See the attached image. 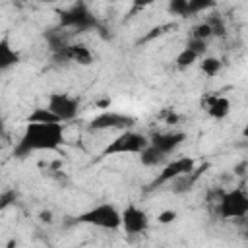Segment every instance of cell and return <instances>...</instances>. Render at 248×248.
<instances>
[{
  "label": "cell",
  "mask_w": 248,
  "mask_h": 248,
  "mask_svg": "<svg viewBox=\"0 0 248 248\" xmlns=\"http://www.w3.org/2000/svg\"><path fill=\"white\" fill-rule=\"evenodd\" d=\"M64 143L62 124H27L14 147L17 159H25L35 151H56Z\"/></svg>",
  "instance_id": "1"
},
{
  "label": "cell",
  "mask_w": 248,
  "mask_h": 248,
  "mask_svg": "<svg viewBox=\"0 0 248 248\" xmlns=\"http://www.w3.org/2000/svg\"><path fill=\"white\" fill-rule=\"evenodd\" d=\"M76 223L91 225V227H99L107 231H116L122 227V211H118L112 203H99L79 213L76 217Z\"/></svg>",
  "instance_id": "2"
},
{
  "label": "cell",
  "mask_w": 248,
  "mask_h": 248,
  "mask_svg": "<svg viewBox=\"0 0 248 248\" xmlns=\"http://www.w3.org/2000/svg\"><path fill=\"white\" fill-rule=\"evenodd\" d=\"M149 145V140L134 130L120 132L103 151L101 157H112V155H140Z\"/></svg>",
  "instance_id": "3"
},
{
  "label": "cell",
  "mask_w": 248,
  "mask_h": 248,
  "mask_svg": "<svg viewBox=\"0 0 248 248\" xmlns=\"http://www.w3.org/2000/svg\"><path fill=\"white\" fill-rule=\"evenodd\" d=\"M217 213L221 219H246L248 192L244 188H232V190L221 192L217 202Z\"/></svg>",
  "instance_id": "4"
},
{
  "label": "cell",
  "mask_w": 248,
  "mask_h": 248,
  "mask_svg": "<svg viewBox=\"0 0 248 248\" xmlns=\"http://www.w3.org/2000/svg\"><path fill=\"white\" fill-rule=\"evenodd\" d=\"M60 27L62 29H74V31L85 33V31H91V29H97L99 27V21L91 14V10L87 8V4L78 2V4H72L70 8H66V10L60 12Z\"/></svg>",
  "instance_id": "5"
},
{
  "label": "cell",
  "mask_w": 248,
  "mask_h": 248,
  "mask_svg": "<svg viewBox=\"0 0 248 248\" xmlns=\"http://www.w3.org/2000/svg\"><path fill=\"white\" fill-rule=\"evenodd\" d=\"M196 170V161L192 157H178V159H172L169 161L161 170H159V176L151 182V188H161L163 184H169V182H174L178 180L180 176L184 174H190Z\"/></svg>",
  "instance_id": "6"
},
{
  "label": "cell",
  "mask_w": 248,
  "mask_h": 248,
  "mask_svg": "<svg viewBox=\"0 0 248 248\" xmlns=\"http://www.w3.org/2000/svg\"><path fill=\"white\" fill-rule=\"evenodd\" d=\"M46 108L60 120V122H70L78 116V110H79V103L76 97L68 95V93H62V91H54L48 95V101H46Z\"/></svg>",
  "instance_id": "7"
},
{
  "label": "cell",
  "mask_w": 248,
  "mask_h": 248,
  "mask_svg": "<svg viewBox=\"0 0 248 248\" xmlns=\"http://www.w3.org/2000/svg\"><path fill=\"white\" fill-rule=\"evenodd\" d=\"M136 124V120L128 114L122 112H114V110H105L101 114H97L91 122H89V130L91 132H101V130H130Z\"/></svg>",
  "instance_id": "8"
},
{
  "label": "cell",
  "mask_w": 248,
  "mask_h": 248,
  "mask_svg": "<svg viewBox=\"0 0 248 248\" xmlns=\"http://www.w3.org/2000/svg\"><path fill=\"white\" fill-rule=\"evenodd\" d=\"M120 229H124V232H128L132 236L141 234L149 229V217L141 207L130 203L122 209V227Z\"/></svg>",
  "instance_id": "9"
},
{
  "label": "cell",
  "mask_w": 248,
  "mask_h": 248,
  "mask_svg": "<svg viewBox=\"0 0 248 248\" xmlns=\"http://www.w3.org/2000/svg\"><path fill=\"white\" fill-rule=\"evenodd\" d=\"M186 140V134L184 132H178V130H169V132H157L149 138V145H153L155 149H159L163 155H170L174 153Z\"/></svg>",
  "instance_id": "10"
},
{
  "label": "cell",
  "mask_w": 248,
  "mask_h": 248,
  "mask_svg": "<svg viewBox=\"0 0 248 248\" xmlns=\"http://www.w3.org/2000/svg\"><path fill=\"white\" fill-rule=\"evenodd\" d=\"M54 58L58 62H74V64H79V66L93 64V52L85 45H68L64 50L56 52Z\"/></svg>",
  "instance_id": "11"
},
{
  "label": "cell",
  "mask_w": 248,
  "mask_h": 248,
  "mask_svg": "<svg viewBox=\"0 0 248 248\" xmlns=\"http://www.w3.org/2000/svg\"><path fill=\"white\" fill-rule=\"evenodd\" d=\"M203 108L211 118L223 120L231 112V101L225 95H209L203 99Z\"/></svg>",
  "instance_id": "12"
},
{
  "label": "cell",
  "mask_w": 248,
  "mask_h": 248,
  "mask_svg": "<svg viewBox=\"0 0 248 248\" xmlns=\"http://www.w3.org/2000/svg\"><path fill=\"white\" fill-rule=\"evenodd\" d=\"M21 60V54L10 45V39L8 37H2L0 39V70L2 72H8L10 68L17 66Z\"/></svg>",
  "instance_id": "13"
},
{
  "label": "cell",
  "mask_w": 248,
  "mask_h": 248,
  "mask_svg": "<svg viewBox=\"0 0 248 248\" xmlns=\"http://www.w3.org/2000/svg\"><path fill=\"white\" fill-rule=\"evenodd\" d=\"M45 41H46L48 48L52 50V54H56V52H60V50H64V48L68 46L66 33H64V29H62L60 25H58V27H52V29H48V31H45Z\"/></svg>",
  "instance_id": "14"
},
{
  "label": "cell",
  "mask_w": 248,
  "mask_h": 248,
  "mask_svg": "<svg viewBox=\"0 0 248 248\" xmlns=\"http://www.w3.org/2000/svg\"><path fill=\"white\" fill-rule=\"evenodd\" d=\"M140 163L143 167H165L169 161H167V155H163L159 149H155L153 145H147L141 153H140Z\"/></svg>",
  "instance_id": "15"
},
{
  "label": "cell",
  "mask_w": 248,
  "mask_h": 248,
  "mask_svg": "<svg viewBox=\"0 0 248 248\" xmlns=\"http://www.w3.org/2000/svg\"><path fill=\"white\" fill-rule=\"evenodd\" d=\"M27 124H62L46 107H37L29 112Z\"/></svg>",
  "instance_id": "16"
},
{
  "label": "cell",
  "mask_w": 248,
  "mask_h": 248,
  "mask_svg": "<svg viewBox=\"0 0 248 248\" xmlns=\"http://www.w3.org/2000/svg\"><path fill=\"white\" fill-rule=\"evenodd\" d=\"M170 16H178V17H192L190 12V0H170L167 6Z\"/></svg>",
  "instance_id": "17"
},
{
  "label": "cell",
  "mask_w": 248,
  "mask_h": 248,
  "mask_svg": "<svg viewBox=\"0 0 248 248\" xmlns=\"http://www.w3.org/2000/svg\"><path fill=\"white\" fill-rule=\"evenodd\" d=\"M198 60H200V56H198L194 50H190V48L184 46V48L178 52V56H176V68H178V70H186V68L194 66Z\"/></svg>",
  "instance_id": "18"
},
{
  "label": "cell",
  "mask_w": 248,
  "mask_h": 248,
  "mask_svg": "<svg viewBox=\"0 0 248 248\" xmlns=\"http://www.w3.org/2000/svg\"><path fill=\"white\" fill-rule=\"evenodd\" d=\"M221 68H223L221 60L215 58V56H203L202 62H200V70H202L205 76H217V74L221 72Z\"/></svg>",
  "instance_id": "19"
},
{
  "label": "cell",
  "mask_w": 248,
  "mask_h": 248,
  "mask_svg": "<svg viewBox=\"0 0 248 248\" xmlns=\"http://www.w3.org/2000/svg\"><path fill=\"white\" fill-rule=\"evenodd\" d=\"M207 23H209V27H211V33H213V37H225L227 35V25H225V19L219 16V14H215V16H209V19H205Z\"/></svg>",
  "instance_id": "20"
},
{
  "label": "cell",
  "mask_w": 248,
  "mask_h": 248,
  "mask_svg": "<svg viewBox=\"0 0 248 248\" xmlns=\"http://www.w3.org/2000/svg\"><path fill=\"white\" fill-rule=\"evenodd\" d=\"M190 37H192V39H200V41H205V43H207V39H209V37H213L209 23H207V21H202V23L194 25V27H192V35H190Z\"/></svg>",
  "instance_id": "21"
},
{
  "label": "cell",
  "mask_w": 248,
  "mask_h": 248,
  "mask_svg": "<svg viewBox=\"0 0 248 248\" xmlns=\"http://www.w3.org/2000/svg\"><path fill=\"white\" fill-rule=\"evenodd\" d=\"M186 48L194 50L200 58H203V56H205V52H207V43H205V41H200V39H192V37H190V41H188Z\"/></svg>",
  "instance_id": "22"
},
{
  "label": "cell",
  "mask_w": 248,
  "mask_h": 248,
  "mask_svg": "<svg viewBox=\"0 0 248 248\" xmlns=\"http://www.w3.org/2000/svg\"><path fill=\"white\" fill-rule=\"evenodd\" d=\"M215 4L209 2V0H190V12L192 16H198L200 12H205V10H211Z\"/></svg>",
  "instance_id": "23"
},
{
  "label": "cell",
  "mask_w": 248,
  "mask_h": 248,
  "mask_svg": "<svg viewBox=\"0 0 248 248\" xmlns=\"http://www.w3.org/2000/svg\"><path fill=\"white\" fill-rule=\"evenodd\" d=\"M16 202V192L14 190H6V192H2V198H0V207L2 209H6L10 203H14Z\"/></svg>",
  "instance_id": "24"
},
{
  "label": "cell",
  "mask_w": 248,
  "mask_h": 248,
  "mask_svg": "<svg viewBox=\"0 0 248 248\" xmlns=\"http://www.w3.org/2000/svg\"><path fill=\"white\" fill-rule=\"evenodd\" d=\"M176 219V211H163L161 215H159V223H170V221H174Z\"/></svg>",
  "instance_id": "25"
}]
</instances>
